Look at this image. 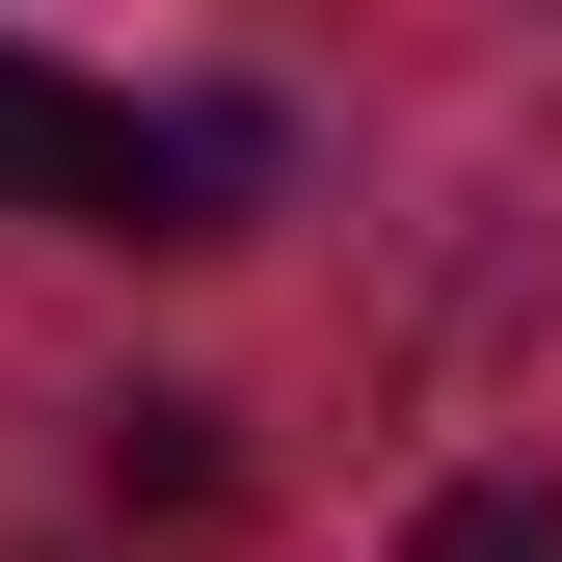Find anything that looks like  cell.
<instances>
[{"mask_svg":"<svg viewBox=\"0 0 562 562\" xmlns=\"http://www.w3.org/2000/svg\"><path fill=\"white\" fill-rule=\"evenodd\" d=\"M0 215H134V108L54 81V54H0Z\"/></svg>","mask_w":562,"mask_h":562,"instance_id":"obj_1","label":"cell"},{"mask_svg":"<svg viewBox=\"0 0 562 562\" xmlns=\"http://www.w3.org/2000/svg\"><path fill=\"white\" fill-rule=\"evenodd\" d=\"M108 482H134L161 536H215V509H241V456H215V402H108Z\"/></svg>","mask_w":562,"mask_h":562,"instance_id":"obj_2","label":"cell"},{"mask_svg":"<svg viewBox=\"0 0 562 562\" xmlns=\"http://www.w3.org/2000/svg\"><path fill=\"white\" fill-rule=\"evenodd\" d=\"M429 562H562V482H429Z\"/></svg>","mask_w":562,"mask_h":562,"instance_id":"obj_3","label":"cell"}]
</instances>
